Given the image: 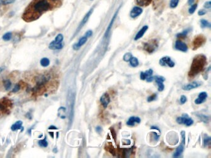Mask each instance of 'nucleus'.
I'll return each mask as SVG.
<instances>
[{"instance_id":"obj_1","label":"nucleus","mask_w":211,"mask_h":158,"mask_svg":"<svg viewBox=\"0 0 211 158\" xmlns=\"http://www.w3.org/2000/svg\"><path fill=\"white\" fill-rule=\"evenodd\" d=\"M54 8L48 0H33L25 9L22 18L26 22L38 19L45 12Z\"/></svg>"},{"instance_id":"obj_2","label":"nucleus","mask_w":211,"mask_h":158,"mask_svg":"<svg viewBox=\"0 0 211 158\" xmlns=\"http://www.w3.org/2000/svg\"><path fill=\"white\" fill-rule=\"evenodd\" d=\"M207 64V58L204 55H198L192 60L188 76L191 78L194 77L203 71Z\"/></svg>"},{"instance_id":"obj_3","label":"nucleus","mask_w":211,"mask_h":158,"mask_svg":"<svg viewBox=\"0 0 211 158\" xmlns=\"http://www.w3.org/2000/svg\"><path fill=\"white\" fill-rule=\"evenodd\" d=\"M67 103L69 108V124H71L74 115V95L71 92H69L67 97Z\"/></svg>"},{"instance_id":"obj_4","label":"nucleus","mask_w":211,"mask_h":158,"mask_svg":"<svg viewBox=\"0 0 211 158\" xmlns=\"http://www.w3.org/2000/svg\"><path fill=\"white\" fill-rule=\"evenodd\" d=\"M206 41V39L204 36L202 35H199L197 36L194 40L192 42V48L194 50L199 48L201 46H202Z\"/></svg>"},{"instance_id":"obj_5","label":"nucleus","mask_w":211,"mask_h":158,"mask_svg":"<svg viewBox=\"0 0 211 158\" xmlns=\"http://www.w3.org/2000/svg\"><path fill=\"white\" fill-rule=\"evenodd\" d=\"M177 122L179 124H184L188 127L192 126L194 123V120L189 117L187 114H185L182 117H178L177 119Z\"/></svg>"},{"instance_id":"obj_6","label":"nucleus","mask_w":211,"mask_h":158,"mask_svg":"<svg viewBox=\"0 0 211 158\" xmlns=\"http://www.w3.org/2000/svg\"><path fill=\"white\" fill-rule=\"evenodd\" d=\"M158 47V43L156 40H152L144 45V49L149 53L153 52Z\"/></svg>"},{"instance_id":"obj_7","label":"nucleus","mask_w":211,"mask_h":158,"mask_svg":"<svg viewBox=\"0 0 211 158\" xmlns=\"http://www.w3.org/2000/svg\"><path fill=\"white\" fill-rule=\"evenodd\" d=\"M92 12H93V8L91 9L89 11L87 12V13L85 15V16L84 17V18L82 19V21L81 22L79 25L78 26V29H77V30H76V32H75V33H74V36H75L81 30V29L84 27V25L87 23V22L88 21V20H89V17H90V16L91 15V14H92Z\"/></svg>"},{"instance_id":"obj_8","label":"nucleus","mask_w":211,"mask_h":158,"mask_svg":"<svg viewBox=\"0 0 211 158\" xmlns=\"http://www.w3.org/2000/svg\"><path fill=\"white\" fill-rule=\"evenodd\" d=\"M160 64L162 66H168L170 67H173L175 66V62L171 60V59L168 56H165L161 59Z\"/></svg>"},{"instance_id":"obj_9","label":"nucleus","mask_w":211,"mask_h":158,"mask_svg":"<svg viewBox=\"0 0 211 158\" xmlns=\"http://www.w3.org/2000/svg\"><path fill=\"white\" fill-rule=\"evenodd\" d=\"M100 103L102 104V106L105 108H107L109 106V103H110V98L109 95L107 93H105L102 95V96L100 97Z\"/></svg>"},{"instance_id":"obj_10","label":"nucleus","mask_w":211,"mask_h":158,"mask_svg":"<svg viewBox=\"0 0 211 158\" xmlns=\"http://www.w3.org/2000/svg\"><path fill=\"white\" fill-rule=\"evenodd\" d=\"M154 79L155 80V82L158 85V90L159 92H162L165 89V86L164 85L165 78L161 76H156L154 77Z\"/></svg>"},{"instance_id":"obj_11","label":"nucleus","mask_w":211,"mask_h":158,"mask_svg":"<svg viewBox=\"0 0 211 158\" xmlns=\"http://www.w3.org/2000/svg\"><path fill=\"white\" fill-rule=\"evenodd\" d=\"M175 48L177 50H178L182 52H186L188 51V46L186 45V44L180 40L176 41Z\"/></svg>"},{"instance_id":"obj_12","label":"nucleus","mask_w":211,"mask_h":158,"mask_svg":"<svg viewBox=\"0 0 211 158\" xmlns=\"http://www.w3.org/2000/svg\"><path fill=\"white\" fill-rule=\"evenodd\" d=\"M143 9L139 6L134 7L130 12V16L131 18H136L137 17L139 16L143 13Z\"/></svg>"},{"instance_id":"obj_13","label":"nucleus","mask_w":211,"mask_h":158,"mask_svg":"<svg viewBox=\"0 0 211 158\" xmlns=\"http://www.w3.org/2000/svg\"><path fill=\"white\" fill-rule=\"evenodd\" d=\"M201 85V83L198 82H192L189 84L185 85L183 86V89L186 91H189L191 90H192L196 88H198Z\"/></svg>"},{"instance_id":"obj_14","label":"nucleus","mask_w":211,"mask_h":158,"mask_svg":"<svg viewBox=\"0 0 211 158\" xmlns=\"http://www.w3.org/2000/svg\"><path fill=\"white\" fill-rule=\"evenodd\" d=\"M63 43H57L54 40L50 43L48 48L51 50H58L61 49L63 48Z\"/></svg>"},{"instance_id":"obj_15","label":"nucleus","mask_w":211,"mask_h":158,"mask_svg":"<svg viewBox=\"0 0 211 158\" xmlns=\"http://www.w3.org/2000/svg\"><path fill=\"white\" fill-rule=\"evenodd\" d=\"M207 98V93L205 92H201L199 93L198 98H196L195 100V103L196 104H201L206 100Z\"/></svg>"},{"instance_id":"obj_16","label":"nucleus","mask_w":211,"mask_h":158,"mask_svg":"<svg viewBox=\"0 0 211 158\" xmlns=\"http://www.w3.org/2000/svg\"><path fill=\"white\" fill-rule=\"evenodd\" d=\"M87 39H88V38L86 37L85 35H84V37H81V38L79 39V42H78L77 43H75V44L73 45V49H74V50H78L82 46H83V45L87 42Z\"/></svg>"},{"instance_id":"obj_17","label":"nucleus","mask_w":211,"mask_h":158,"mask_svg":"<svg viewBox=\"0 0 211 158\" xmlns=\"http://www.w3.org/2000/svg\"><path fill=\"white\" fill-rule=\"evenodd\" d=\"M148 29V26L147 25H144L143 26L141 29H140V30L137 33V34L136 35V36L134 37V40H138L139 39H140V38H142L143 37V35H144V33L146 32V31Z\"/></svg>"},{"instance_id":"obj_18","label":"nucleus","mask_w":211,"mask_h":158,"mask_svg":"<svg viewBox=\"0 0 211 158\" xmlns=\"http://www.w3.org/2000/svg\"><path fill=\"white\" fill-rule=\"evenodd\" d=\"M140 122V119L139 117H134V116H132L131 117L129 118L128 120L126 122V124L128 126H134L135 125L136 123L137 124H139Z\"/></svg>"},{"instance_id":"obj_19","label":"nucleus","mask_w":211,"mask_h":158,"mask_svg":"<svg viewBox=\"0 0 211 158\" xmlns=\"http://www.w3.org/2000/svg\"><path fill=\"white\" fill-rule=\"evenodd\" d=\"M152 74H153L152 69H149L148 71H147L140 72V79H141V80H146L147 77H150V76H152Z\"/></svg>"},{"instance_id":"obj_20","label":"nucleus","mask_w":211,"mask_h":158,"mask_svg":"<svg viewBox=\"0 0 211 158\" xmlns=\"http://www.w3.org/2000/svg\"><path fill=\"white\" fill-rule=\"evenodd\" d=\"M23 128L22 127V121L21 120H18L14 124L11 126V129L12 131H17L18 130H20L21 129Z\"/></svg>"},{"instance_id":"obj_21","label":"nucleus","mask_w":211,"mask_h":158,"mask_svg":"<svg viewBox=\"0 0 211 158\" xmlns=\"http://www.w3.org/2000/svg\"><path fill=\"white\" fill-rule=\"evenodd\" d=\"M105 148L108 152H109L110 154H113V156L116 155V150L111 143H108L106 145H105Z\"/></svg>"},{"instance_id":"obj_22","label":"nucleus","mask_w":211,"mask_h":158,"mask_svg":"<svg viewBox=\"0 0 211 158\" xmlns=\"http://www.w3.org/2000/svg\"><path fill=\"white\" fill-rule=\"evenodd\" d=\"M152 2V0H136V3L140 6H149Z\"/></svg>"},{"instance_id":"obj_23","label":"nucleus","mask_w":211,"mask_h":158,"mask_svg":"<svg viewBox=\"0 0 211 158\" xmlns=\"http://www.w3.org/2000/svg\"><path fill=\"white\" fill-rule=\"evenodd\" d=\"M184 150V145L183 144H181L177 148L175 152L173 154V157H179L183 153Z\"/></svg>"},{"instance_id":"obj_24","label":"nucleus","mask_w":211,"mask_h":158,"mask_svg":"<svg viewBox=\"0 0 211 158\" xmlns=\"http://www.w3.org/2000/svg\"><path fill=\"white\" fill-rule=\"evenodd\" d=\"M130 63L131 66L133 67H136L137 66H138L139 65V61L137 59V58H136V57H133L131 58V59L130 60Z\"/></svg>"},{"instance_id":"obj_25","label":"nucleus","mask_w":211,"mask_h":158,"mask_svg":"<svg viewBox=\"0 0 211 158\" xmlns=\"http://www.w3.org/2000/svg\"><path fill=\"white\" fill-rule=\"evenodd\" d=\"M50 59L47 58H43L40 60V64L42 67H48L50 64Z\"/></svg>"},{"instance_id":"obj_26","label":"nucleus","mask_w":211,"mask_h":158,"mask_svg":"<svg viewBox=\"0 0 211 158\" xmlns=\"http://www.w3.org/2000/svg\"><path fill=\"white\" fill-rule=\"evenodd\" d=\"M38 143L40 147H43V148H47L48 146V142L47 141V140H46V137L43 140H39Z\"/></svg>"},{"instance_id":"obj_27","label":"nucleus","mask_w":211,"mask_h":158,"mask_svg":"<svg viewBox=\"0 0 211 158\" xmlns=\"http://www.w3.org/2000/svg\"><path fill=\"white\" fill-rule=\"evenodd\" d=\"M3 85L6 90H9L11 86V82L8 79L5 80L3 81Z\"/></svg>"},{"instance_id":"obj_28","label":"nucleus","mask_w":211,"mask_h":158,"mask_svg":"<svg viewBox=\"0 0 211 158\" xmlns=\"http://www.w3.org/2000/svg\"><path fill=\"white\" fill-rule=\"evenodd\" d=\"M201 25L202 28H206V27H208V28H210L211 25L207 21V20H205V19H201Z\"/></svg>"},{"instance_id":"obj_29","label":"nucleus","mask_w":211,"mask_h":158,"mask_svg":"<svg viewBox=\"0 0 211 158\" xmlns=\"http://www.w3.org/2000/svg\"><path fill=\"white\" fill-rule=\"evenodd\" d=\"M197 116L204 122L207 123L209 120V117L204 114H197Z\"/></svg>"},{"instance_id":"obj_30","label":"nucleus","mask_w":211,"mask_h":158,"mask_svg":"<svg viewBox=\"0 0 211 158\" xmlns=\"http://www.w3.org/2000/svg\"><path fill=\"white\" fill-rule=\"evenodd\" d=\"M16 0H0V5H8L12 4Z\"/></svg>"},{"instance_id":"obj_31","label":"nucleus","mask_w":211,"mask_h":158,"mask_svg":"<svg viewBox=\"0 0 211 158\" xmlns=\"http://www.w3.org/2000/svg\"><path fill=\"white\" fill-rule=\"evenodd\" d=\"M2 39L5 41H9L12 39V33L11 32L6 33L5 34L3 35Z\"/></svg>"},{"instance_id":"obj_32","label":"nucleus","mask_w":211,"mask_h":158,"mask_svg":"<svg viewBox=\"0 0 211 158\" xmlns=\"http://www.w3.org/2000/svg\"><path fill=\"white\" fill-rule=\"evenodd\" d=\"M179 3V0H170V6L171 8H175Z\"/></svg>"},{"instance_id":"obj_33","label":"nucleus","mask_w":211,"mask_h":158,"mask_svg":"<svg viewBox=\"0 0 211 158\" xmlns=\"http://www.w3.org/2000/svg\"><path fill=\"white\" fill-rule=\"evenodd\" d=\"M197 8H198V5H197V4L192 5L189 8V10H188L189 13L190 14H192L193 13H194V12L196 11Z\"/></svg>"},{"instance_id":"obj_34","label":"nucleus","mask_w":211,"mask_h":158,"mask_svg":"<svg viewBox=\"0 0 211 158\" xmlns=\"http://www.w3.org/2000/svg\"><path fill=\"white\" fill-rule=\"evenodd\" d=\"M63 39H64V37H63V35L61 33H59L58 35L56 37L55 41L57 43H62L63 41Z\"/></svg>"},{"instance_id":"obj_35","label":"nucleus","mask_w":211,"mask_h":158,"mask_svg":"<svg viewBox=\"0 0 211 158\" xmlns=\"http://www.w3.org/2000/svg\"><path fill=\"white\" fill-rule=\"evenodd\" d=\"M132 56H133L131 53H130V52H127V53H126L123 56V60L126 62H129Z\"/></svg>"},{"instance_id":"obj_36","label":"nucleus","mask_w":211,"mask_h":158,"mask_svg":"<svg viewBox=\"0 0 211 158\" xmlns=\"http://www.w3.org/2000/svg\"><path fill=\"white\" fill-rule=\"evenodd\" d=\"M189 32V30H184L182 33H178L177 35V37L178 38H182V37H186L188 33Z\"/></svg>"},{"instance_id":"obj_37","label":"nucleus","mask_w":211,"mask_h":158,"mask_svg":"<svg viewBox=\"0 0 211 158\" xmlns=\"http://www.w3.org/2000/svg\"><path fill=\"white\" fill-rule=\"evenodd\" d=\"M157 98V95L156 93H154L153 95L149 96L147 98V101L148 102H152L153 101H155Z\"/></svg>"},{"instance_id":"obj_38","label":"nucleus","mask_w":211,"mask_h":158,"mask_svg":"<svg viewBox=\"0 0 211 158\" xmlns=\"http://www.w3.org/2000/svg\"><path fill=\"white\" fill-rule=\"evenodd\" d=\"M20 89H21L20 85L17 83V84H16V85L14 86V89H13L12 90V93H17V92H19V91L20 90Z\"/></svg>"},{"instance_id":"obj_39","label":"nucleus","mask_w":211,"mask_h":158,"mask_svg":"<svg viewBox=\"0 0 211 158\" xmlns=\"http://www.w3.org/2000/svg\"><path fill=\"white\" fill-rule=\"evenodd\" d=\"M210 143V137L209 136H207V138H204V146H206L207 145H209Z\"/></svg>"},{"instance_id":"obj_40","label":"nucleus","mask_w":211,"mask_h":158,"mask_svg":"<svg viewBox=\"0 0 211 158\" xmlns=\"http://www.w3.org/2000/svg\"><path fill=\"white\" fill-rule=\"evenodd\" d=\"M92 34H93V32L91 30H87L85 33V36L87 38H89L91 37L92 35Z\"/></svg>"},{"instance_id":"obj_41","label":"nucleus","mask_w":211,"mask_h":158,"mask_svg":"<svg viewBox=\"0 0 211 158\" xmlns=\"http://www.w3.org/2000/svg\"><path fill=\"white\" fill-rule=\"evenodd\" d=\"M180 103H181L182 104H185V103L187 101V98H186L185 95H182V96L180 97Z\"/></svg>"},{"instance_id":"obj_42","label":"nucleus","mask_w":211,"mask_h":158,"mask_svg":"<svg viewBox=\"0 0 211 158\" xmlns=\"http://www.w3.org/2000/svg\"><path fill=\"white\" fill-rule=\"evenodd\" d=\"M204 7L206 9H210V8H211V3H210V2H207L206 3H205V4L204 5Z\"/></svg>"},{"instance_id":"obj_43","label":"nucleus","mask_w":211,"mask_h":158,"mask_svg":"<svg viewBox=\"0 0 211 158\" xmlns=\"http://www.w3.org/2000/svg\"><path fill=\"white\" fill-rule=\"evenodd\" d=\"M154 138L155 139V141H158V140L159 139V137H160V135H158L157 133L155 132H154Z\"/></svg>"},{"instance_id":"obj_44","label":"nucleus","mask_w":211,"mask_h":158,"mask_svg":"<svg viewBox=\"0 0 211 158\" xmlns=\"http://www.w3.org/2000/svg\"><path fill=\"white\" fill-rule=\"evenodd\" d=\"M205 14H206V11H205L204 9H201V10H199L198 11V15H204Z\"/></svg>"},{"instance_id":"obj_45","label":"nucleus","mask_w":211,"mask_h":158,"mask_svg":"<svg viewBox=\"0 0 211 158\" xmlns=\"http://www.w3.org/2000/svg\"><path fill=\"white\" fill-rule=\"evenodd\" d=\"M146 80H147V82H152V81L154 80V77H153L152 76H150V77H147Z\"/></svg>"},{"instance_id":"obj_46","label":"nucleus","mask_w":211,"mask_h":158,"mask_svg":"<svg viewBox=\"0 0 211 158\" xmlns=\"http://www.w3.org/2000/svg\"><path fill=\"white\" fill-rule=\"evenodd\" d=\"M48 129H49V130H57V129H57V127H55V126H50V127H48Z\"/></svg>"},{"instance_id":"obj_47","label":"nucleus","mask_w":211,"mask_h":158,"mask_svg":"<svg viewBox=\"0 0 211 158\" xmlns=\"http://www.w3.org/2000/svg\"><path fill=\"white\" fill-rule=\"evenodd\" d=\"M102 128L100 126H98V127H96V131L98 133H100L102 132Z\"/></svg>"},{"instance_id":"obj_48","label":"nucleus","mask_w":211,"mask_h":158,"mask_svg":"<svg viewBox=\"0 0 211 158\" xmlns=\"http://www.w3.org/2000/svg\"><path fill=\"white\" fill-rule=\"evenodd\" d=\"M195 2V0H188V4L191 6L192 5L194 4Z\"/></svg>"},{"instance_id":"obj_49","label":"nucleus","mask_w":211,"mask_h":158,"mask_svg":"<svg viewBox=\"0 0 211 158\" xmlns=\"http://www.w3.org/2000/svg\"><path fill=\"white\" fill-rule=\"evenodd\" d=\"M49 134H50V135L51 136L52 138L54 137V132H49Z\"/></svg>"},{"instance_id":"obj_50","label":"nucleus","mask_w":211,"mask_h":158,"mask_svg":"<svg viewBox=\"0 0 211 158\" xmlns=\"http://www.w3.org/2000/svg\"><path fill=\"white\" fill-rule=\"evenodd\" d=\"M53 151H54V153H57L58 152V150H57V148H55L54 150H53Z\"/></svg>"},{"instance_id":"obj_51","label":"nucleus","mask_w":211,"mask_h":158,"mask_svg":"<svg viewBox=\"0 0 211 158\" xmlns=\"http://www.w3.org/2000/svg\"><path fill=\"white\" fill-rule=\"evenodd\" d=\"M3 70H4V69L3 67H0V74H1L3 71Z\"/></svg>"},{"instance_id":"obj_52","label":"nucleus","mask_w":211,"mask_h":158,"mask_svg":"<svg viewBox=\"0 0 211 158\" xmlns=\"http://www.w3.org/2000/svg\"><path fill=\"white\" fill-rule=\"evenodd\" d=\"M51 1H52V2H57V1H58V0H51Z\"/></svg>"},{"instance_id":"obj_53","label":"nucleus","mask_w":211,"mask_h":158,"mask_svg":"<svg viewBox=\"0 0 211 158\" xmlns=\"http://www.w3.org/2000/svg\"><path fill=\"white\" fill-rule=\"evenodd\" d=\"M91 1H93V0H91Z\"/></svg>"}]
</instances>
